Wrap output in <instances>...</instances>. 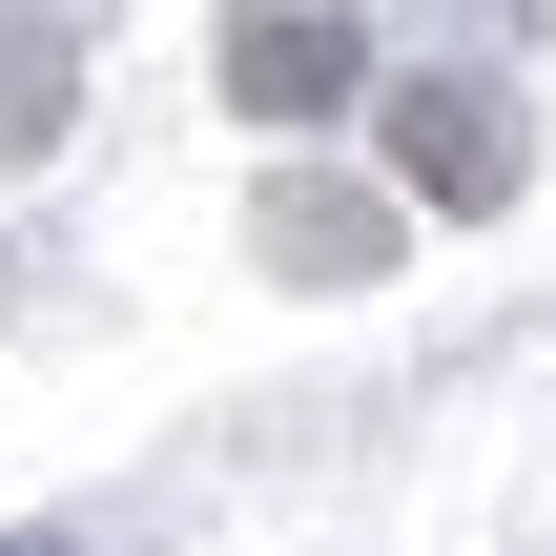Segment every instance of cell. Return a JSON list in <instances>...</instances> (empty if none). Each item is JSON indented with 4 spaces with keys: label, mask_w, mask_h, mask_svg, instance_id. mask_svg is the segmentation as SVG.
<instances>
[{
    "label": "cell",
    "mask_w": 556,
    "mask_h": 556,
    "mask_svg": "<svg viewBox=\"0 0 556 556\" xmlns=\"http://www.w3.org/2000/svg\"><path fill=\"white\" fill-rule=\"evenodd\" d=\"M227 103H248V124L351 103V0H227Z\"/></svg>",
    "instance_id": "obj_1"
},
{
    "label": "cell",
    "mask_w": 556,
    "mask_h": 556,
    "mask_svg": "<svg viewBox=\"0 0 556 556\" xmlns=\"http://www.w3.org/2000/svg\"><path fill=\"white\" fill-rule=\"evenodd\" d=\"M392 165H413L433 206H495V186H516V103H475V83H392Z\"/></svg>",
    "instance_id": "obj_2"
}]
</instances>
